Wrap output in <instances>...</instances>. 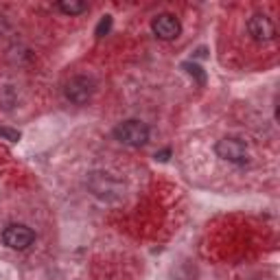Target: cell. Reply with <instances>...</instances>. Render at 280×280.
I'll list each match as a JSON object with an SVG mask.
<instances>
[{
    "instance_id": "obj_1",
    "label": "cell",
    "mask_w": 280,
    "mask_h": 280,
    "mask_svg": "<svg viewBox=\"0 0 280 280\" xmlns=\"http://www.w3.org/2000/svg\"><path fill=\"white\" fill-rule=\"evenodd\" d=\"M215 154L223 162H230V164H237V166H245L249 162V149L245 140L237 138V136H226V138L217 140Z\"/></svg>"
},
{
    "instance_id": "obj_8",
    "label": "cell",
    "mask_w": 280,
    "mask_h": 280,
    "mask_svg": "<svg viewBox=\"0 0 280 280\" xmlns=\"http://www.w3.org/2000/svg\"><path fill=\"white\" fill-rule=\"evenodd\" d=\"M57 9L64 16H81L88 11V4L83 0H62V2H57Z\"/></svg>"
},
{
    "instance_id": "obj_3",
    "label": "cell",
    "mask_w": 280,
    "mask_h": 280,
    "mask_svg": "<svg viewBox=\"0 0 280 280\" xmlns=\"http://www.w3.org/2000/svg\"><path fill=\"white\" fill-rule=\"evenodd\" d=\"M114 138L127 147H145L149 142V127L136 119L123 120L114 127Z\"/></svg>"
},
{
    "instance_id": "obj_2",
    "label": "cell",
    "mask_w": 280,
    "mask_h": 280,
    "mask_svg": "<svg viewBox=\"0 0 280 280\" xmlns=\"http://www.w3.org/2000/svg\"><path fill=\"white\" fill-rule=\"evenodd\" d=\"M88 188L103 201H116L123 197V184L110 173H92L88 177Z\"/></svg>"
},
{
    "instance_id": "obj_5",
    "label": "cell",
    "mask_w": 280,
    "mask_h": 280,
    "mask_svg": "<svg viewBox=\"0 0 280 280\" xmlns=\"http://www.w3.org/2000/svg\"><path fill=\"white\" fill-rule=\"evenodd\" d=\"M64 94H66V99H68L70 103L83 105V103H88V101L92 99V94H94V81L90 79V77H83V75L73 77L68 83H66Z\"/></svg>"
},
{
    "instance_id": "obj_9",
    "label": "cell",
    "mask_w": 280,
    "mask_h": 280,
    "mask_svg": "<svg viewBox=\"0 0 280 280\" xmlns=\"http://www.w3.org/2000/svg\"><path fill=\"white\" fill-rule=\"evenodd\" d=\"M182 68H184L186 73L191 75V77H195V79H197V83H200V85L206 83V73H203V68H201V66L186 62V64H182Z\"/></svg>"
},
{
    "instance_id": "obj_10",
    "label": "cell",
    "mask_w": 280,
    "mask_h": 280,
    "mask_svg": "<svg viewBox=\"0 0 280 280\" xmlns=\"http://www.w3.org/2000/svg\"><path fill=\"white\" fill-rule=\"evenodd\" d=\"M110 29H112V16H103L101 18V22H99V27H96L94 35L96 38H103V35L110 33Z\"/></svg>"
},
{
    "instance_id": "obj_6",
    "label": "cell",
    "mask_w": 280,
    "mask_h": 280,
    "mask_svg": "<svg viewBox=\"0 0 280 280\" xmlns=\"http://www.w3.org/2000/svg\"><path fill=\"white\" fill-rule=\"evenodd\" d=\"M151 31H154V35L158 40H162V42H173V40L180 38L182 22L173 16V13H158V16L151 20Z\"/></svg>"
},
{
    "instance_id": "obj_7",
    "label": "cell",
    "mask_w": 280,
    "mask_h": 280,
    "mask_svg": "<svg viewBox=\"0 0 280 280\" xmlns=\"http://www.w3.org/2000/svg\"><path fill=\"white\" fill-rule=\"evenodd\" d=\"M247 33L254 42H272L276 40V24L269 16L265 13H254L252 18L247 20Z\"/></svg>"
},
{
    "instance_id": "obj_4",
    "label": "cell",
    "mask_w": 280,
    "mask_h": 280,
    "mask_svg": "<svg viewBox=\"0 0 280 280\" xmlns=\"http://www.w3.org/2000/svg\"><path fill=\"white\" fill-rule=\"evenodd\" d=\"M2 243L9 249L22 252V249H29L35 243V232L24 223H9L2 230Z\"/></svg>"
},
{
    "instance_id": "obj_11",
    "label": "cell",
    "mask_w": 280,
    "mask_h": 280,
    "mask_svg": "<svg viewBox=\"0 0 280 280\" xmlns=\"http://www.w3.org/2000/svg\"><path fill=\"white\" fill-rule=\"evenodd\" d=\"M0 136L11 142H18L20 140V131H13V129H7V127H0Z\"/></svg>"
},
{
    "instance_id": "obj_12",
    "label": "cell",
    "mask_w": 280,
    "mask_h": 280,
    "mask_svg": "<svg viewBox=\"0 0 280 280\" xmlns=\"http://www.w3.org/2000/svg\"><path fill=\"white\" fill-rule=\"evenodd\" d=\"M169 156H171V149H164V151H160V154H156V160L158 162H166L169 160Z\"/></svg>"
}]
</instances>
